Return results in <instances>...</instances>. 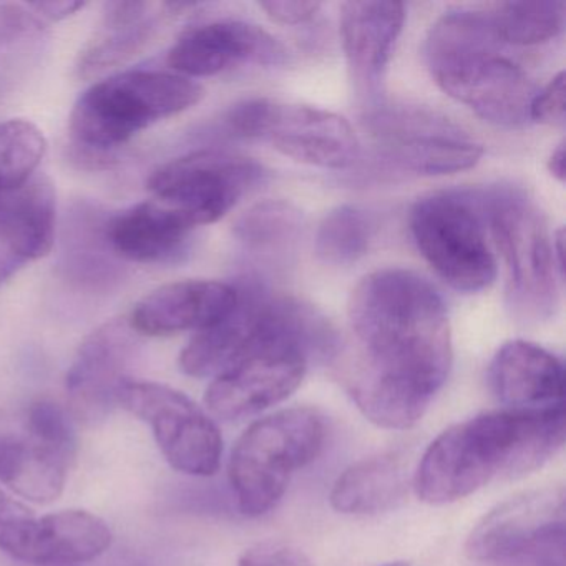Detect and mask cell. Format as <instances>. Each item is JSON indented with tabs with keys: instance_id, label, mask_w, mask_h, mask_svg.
<instances>
[{
	"instance_id": "cell-1",
	"label": "cell",
	"mask_w": 566,
	"mask_h": 566,
	"mask_svg": "<svg viewBox=\"0 0 566 566\" xmlns=\"http://www.w3.org/2000/svg\"><path fill=\"white\" fill-rule=\"evenodd\" d=\"M347 314L356 346L344 373L347 392L376 426L410 429L452 367L442 296L420 274L386 268L357 283Z\"/></svg>"
},
{
	"instance_id": "cell-2",
	"label": "cell",
	"mask_w": 566,
	"mask_h": 566,
	"mask_svg": "<svg viewBox=\"0 0 566 566\" xmlns=\"http://www.w3.org/2000/svg\"><path fill=\"white\" fill-rule=\"evenodd\" d=\"M565 442V406L496 410L443 430L420 459L413 489L422 502L447 505L496 476L518 479L548 462Z\"/></svg>"
},
{
	"instance_id": "cell-3",
	"label": "cell",
	"mask_w": 566,
	"mask_h": 566,
	"mask_svg": "<svg viewBox=\"0 0 566 566\" xmlns=\"http://www.w3.org/2000/svg\"><path fill=\"white\" fill-rule=\"evenodd\" d=\"M492 12H446L430 28L423 57L433 82L480 118L500 127L528 120L535 87L506 57Z\"/></svg>"
},
{
	"instance_id": "cell-4",
	"label": "cell",
	"mask_w": 566,
	"mask_h": 566,
	"mask_svg": "<svg viewBox=\"0 0 566 566\" xmlns=\"http://www.w3.org/2000/svg\"><path fill=\"white\" fill-rule=\"evenodd\" d=\"M203 94L197 82L167 72L130 71L97 82L71 114L78 160H108L142 132L197 105Z\"/></svg>"
},
{
	"instance_id": "cell-5",
	"label": "cell",
	"mask_w": 566,
	"mask_h": 566,
	"mask_svg": "<svg viewBox=\"0 0 566 566\" xmlns=\"http://www.w3.org/2000/svg\"><path fill=\"white\" fill-rule=\"evenodd\" d=\"M326 427L311 407H291L251 423L231 450V489L241 513L266 515L280 503L297 470L323 449Z\"/></svg>"
},
{
	"instance_id": "cell-6",
	"label": "cell",
	"mask_w": 566,
	"mask_h": 566,
	"mask_svg": "<svg viewBox=\"0 0 566 566\" xmlns=\"http://www.w3.org/2000/svg\"><path fill=\"white\" fill-rule=\"evenodd\" d=\"M485 224L505 263L510 307L526 319H545L558 306V280L545 214L528 193L495 187L479 195Z\"/></svg>"
},
{
	"instance_id": "cell-7",
	"label": "cell",
	"mask_w": 566,
	"mask_h": 566,
	"mask_svg": "<svg viewBox=\"0 0 566 566\" xmlns=\"http://www.w3.org/2000/svg\"><path fill=\"white\" fill-rule=\"evenodd\" d=\"M409 224L423 260L453 290L479 293L495 281L496 260L486 243L479 195H430L413 205Z\"/></svg>"
},
{
	"instance_id": "cell-8",
	"label": "cell",
	"mask_w": 566,
	"mask_h": 566,
	"mask_svg": "<svg viewBox=\"0 0 566 566\" xmlns=\"http://www.w3.org/2000/svg\"><path fill=\"white\" fill-rule=\"evenodd\" d=\"M75 452L74 423L57 403L39 400L0 416V482L22 499H59Z\"/></svg>"
},
{
	"instance_id": "cell-9",
	"label": "cell",
	"mask_w": 566,
	"mask_h": 566,
	"mask_svg": "<svg viewBox=\"0 0 566 566\" xmlns=\"http://www.w3.org/2000/svg\"><path fill=\"white\" fill-rule=\"evenodd\" d=\"M264 177L266 171L253 158L205 148L161 165L151 174L148 188L158 203L184 214L197 228L221 220Z\"/></svg>"
},
{
	"instance_id": "cell-10",
	"label": "cell",
	"mask_w": 566,
	"mask_h": 566,
	"mask_svg": "<svg viewBox=\"0 0 566 566\" xmlns=\"http://www.w3.org/2000/svg\"><path fill=\"white\" fill-rule=\"evenodd\" d=\"M565 490L546 486L520 493L483 516L470 533L465 553L475 562L533 555L543 566H563Z\"/></svg>"
},
{
	"instance_id": "cell-11",
	"label": "cell",
	"mask_w": 566,
	"mask_h": 566,
	"mask_svg": "<svg viewBox=\"0 0 566 566\" xmlns=\"http://www.w3.org/2000/svg\"><path fill=\"white\" fill-rule=\"evenodd\" d=\"M118 406L147 422L165 459L178 472L211 476L223 455L220 429L190 397L165 384L127 380Z\"/></svg>"
},
{
	"instance_id": "cell-12",
	"label": "cell",
	"mask_w": 566,
	"mask_h": 566,
	"mask_svg": "<svg viewBox=\"0 0 566 566\" xmlns=\"http://www.w3.org/2000/svg\"><path fill=\"white\" fill-rule=\"evenodd\" d=\"M369 124L387 164L422 177L460 174L479 164L482 145L436 115L379 107Z\"/></svg>"
},
{
	"instance_id": "cell-13",
	"label": "cell",
	"mask_w": 566,
	"mask_h": 566,
	"mask_svg": "<svg viewBox=\"0 0 566 566\" xmlns=\"http://www.w3.org/2000/svg\"><path fill=\"white\" fill-rule=\"evenodd\" d=\"M137 347L138 334L128 317L105 323L82 343L65 380L74 417L95 423L118 406Z\"/></svg>"
},
{
	"instance_id": "cell-14",
	"label": "cell",
	"mask_w": 566,
	"mask_h": 566,
	"mask_svg": "<svg viewBox=\"0 0 566 566\" xmlns=\"http://www.w3.org/2000/svg\"><path fill=\"white\" fill-rule=\"evenodd\" d=\"M406 22V6L386 0L346 2L340 42L350 84L367 114L382 107L384 78Z\"/></svg>"
},
{
	"instance_id": "cell-15",
	"label": "cell",
	"mask_w": 566,
	"mask_h": 566,
	"mask_svg": "<svg viewBox=\"0 0 566 566\" xmlns=\"http://www.w3.org/2000/svg\"><path fill=\"white\" fill-rule=\"evenodd\" d=\"M258 140L291 160L324 170L349 168L359 155V140L346 118L306 105L266 101Z\"/></svg>"
},
{
	"instance_id": "cell-16",
	"label": "cell",
	"mask_w": 566,
	"mask_h": 566,
	"mask_svg": "<svg viewBox=\"0 0 566 566\" xmlns=\"http://www.w3.org/2000/svg\"><path fill=\"white\" fill-rule=\"evenodd\" d=\"M281 42L258 25L217 21L185 32L167 55V64L181 77H213L240 64L276 67L286 62Z\"/></svg>"
},
{
	"instance_id": "cell-17",
	"label": "cell",
	"mask_w": 566,
	"mask_h": 566,
	"mask_svg": "<svg viewBox=\"0 0 566 566\" xmlns=\"http://www.w3.org/2000/svg\"><path fill=\"white\" fill-rule=\"evenodd\" d=\"M57 227L52 181L34 175L18 190L0 197V290L29 264L51 253Z\"/></svg>"
},
{
	"instance_id": "cell-18",
	"label": "cell",
	"mask_w": 566,
	"mask_h": 566,
	"mask_svg": "<svg viewBox=\"0 0 566 566\" xmlns=\"http://www.w3.org/2000/svg\"><path fill=\"white\" fill-rule=\"evenodd\" d=\"M237 300V290L231 284L178 281L147 294L132 311L128 321L138 336L167 337L185 331L198 333L223 319Z\"/></svg>"
},
{
	"instance_id": "cell-19",
	"label": "cell",
	"mask_w": 566,
	"mask_h": 566,
	"mask_svg": "<svg viewBox=\"0 0 566 566\" xmlns=\"http://www.w3.org/2000/svg\"><path fill=\"white\" fill-rule=\"evenodd\" d=\"M195 227L178 211L144 201L105 220V240L118 260L137 264L175 263L187 253Z\"/></svg>"
},
{
	"instance_id": "cell-20",
	"label": "cell",
	"mask_w": 566,
	"mask_h": 566,
	"mask_svg": "<svg viewBox=\"0 0 566 566\" xmlns=\"http://www.w3.org/2000/svg\"><path fill=\"white\" fill-rule=\"evenodd\" d=\"M493 396L512 410L562 406L565 369L562 360L526 340L503 344L489 367Z\"/></svg>"
},
{
	"instance_id": "cell-21",
	"label": "cell",
	"mask_w": 566,
	"mask_h": 566,
	"mask_svg": "<svg viewBox=\"0 0 566 566\" xmlns=\"http://www.w3.org/2000/svg\"><path fill=\"white\" fill-rule=\"evenodd\" d=\"M237 290L233 310L207 329L198 331L181 350L180 367L187 376L218 377L233 366L254 339L258 314L266 300L268 291L256 280H244Z\"/></svg>"
},
{
	"instance_id": "cell-22",
	"label": "cell",
	"mask_w": 566,
	"mask_h": 566,
	"mask_svg": "<svg viewBox=\"0 0 566 566\" xmlns=\"http://www.w3.org/2000/svg\"><path fill=\"white\" fill-rule=\"evenodd\" d=\"M165 4L117 0L107 2L102 11L101 29L78 55L77 75L92 78L124 65L145 51L155 38Z\"/></svg>"
},
{
	"instance_id": "cell-23",
	"label": "cell",
	"mask_w": 566,
	"mask_h": 566,
	"mask_svg": "<svg viewBox=\"0 0 566 566\" xmlns=\"http://www.w3.org/2000/svg\"><path fill=\"white\" fill-rule=\"evenodd\" d=\"M409 470L397 453H379L353 463L331 490V505L346 515H376L402 502Z\"/></svg>"
},
{
	"instance_id": "cell-24",
	"label": "cell",
	"mask_w": 566,
	"mask_h": 566,
	"mask_svg": "<svg viewBox=\"0 0 566 566\" xmlns=\"http://www.w3.org/2000/svg\"><path fill=\"white\" fill-rule=\"evenodd\" d=\"M111 545V528L101 516L85 510H62L39 518L32 565H81L104 555Z\"/></svg>"
},
{
	"instance_id": "cell-25",
	"label": "cell",
	"mask_w": 566,
	"mask_h": 566,
	"mask_svg": "<svg viewBox=\"0 0 566 566\" xmlns=\"http://www.w3.org/2000/svg\"><path fill=\"white\" fill-rule=\"evenodd\" d=\"M301 228L303 214L294 205L268 200L238 218L234 237L251 253H283L300 238Z\"/></svg>"
},
{
	"instance_id": "cell-26",
	"label": "cell",
	"mask_w": 566,
	"mask_h": 566,
	"mask_svg": "<svg viewBox=\"0 0 566 566\" xmlns=\"http://www.w3.org/2000/svg\"><path fill=\"white\" fill-rule=\"evenodd\" d=\"M565 2H505L492 12L496 35L505 45L528 48L558 38L565 28Z\"/></svg>"
},
{
	"instance_id": "cell-27",
	"label": "cell",
	"mask_w": 566,
	"mask_h": 566,
	"mask_svg": "<svg viewBox=\"0 0 566 566\" xmlns=\"http://www.w3.org/2000/svg\"><path fill=\"white\" fill-rule=\"evenodd\" d=\"M75 220L74 238L71 250L65 251V271L67 276L78 284H107L120 277V271L112 263L114 254L105 240V220L94 214L95 211L84 210Z\"/></svg>"
},
{
	"instance_id": "cell-28",
	"label": "cell",
	"mask_w": 566,
	"mask_h": 566,
	"mask_svg": "<svg viewBox=\"0 0 566 566\" xmlns=\"http://www.w3.org/2000/svg\"><path fill=\"white\" fill-rule=\"evenodd\" d=\"M373 234V220L366 211L354 205H340L317 228V256L334 266L356 263L369 251Z\"/></svg>"
},
{
	"instance_id": "cell-29",
	"label": "cell",
	"mask_w": 566,
	"mask_h": 566,
	"mask_svg": "<svg viewBox=\"0 0 566 566\" xmlns=\"http://www.w3.org/2000/svg\"><path fill=\"white\" fill-rule=\"evenodd\" d=\"M45 150L44 134L32 122H0V197L34 177Z\"/></svg>"
},
{
	"instance_id": "cell-30",
	"label": "cell",
	"mask_w": 566,
	"mask_h": 566,
	"mask_svg": "<svg viewBox=\"0 0 566 566\" xmlns=\"http://www.w3.org/2000/svg\"><path fill=\"white\" fill-rule=\"evenodd\" d=\"M39 518L28 506L0 490V549L32 563L38 542Z\"/></svg>"
},
{
	"instance_id": "cell-31",
	"label": "cell",
	"mask_w": 566,
	"mask_h": 566,
	"mask_svg": "<svg viewBox=\"0 0 566 566\" xmlns=\"http://www.w3.org/2000/svg\"><path fill=\"white\" fill-rule=\"evenodd\" d=\"M565 72H559L543 91L536 92L530 104L528 120L546 127L565 125Z\"/></svg>"
},
{
	"instance_id": "cell-32",
	"label": "cell",
	"mask_w": 566,
	"mask_h": 566,
	"mask_svg": "<svg viewBox=\"0 0 566 566\" xmlns=\"http://www.w3.org/2000/svg\"><path fill=\"white\" fill-rule=\"evenodd\" d=\"M238 566H314L296 546L284 542H263L247 549Z\"/></svg>"
},
{
	"instance_id": "cell-33",
	"label": "cell",
	"mask_w": 566,
	"mask_h": 566,
	"mask_svg": "<svg viewBox=\"0 0 566 566\" xmlns=\"http://www.w3.org/2000/svg\"><path fill=\"white\" fill-rule=\"evenodd\" d=\"M41 31V19L31 9L19 4L0 6V45Z\"/></svg>"
},
{
	"instance_id": "cell-34",
	"label": "cell",
	"mask_w": 566,
	"mask_h": 566,
	"mask_svg": "<svg viewBox=\"0 0 566 566\" xmlns=\"http://www.w3.org/2000/svg\"><path fill=\"white\" fill-rule=\"evenodd\" d=\"M260 9L266 12L274 24L300 25L314 19L319 12L321 4L311 0H270L260 2Z\"/></svg>"
},
{
	"instance_id": "cell-35",
	"label": "cell",
	"mask_w": 566,
	"mask_h": 566,
	"mask_svg": "<svg viewBox=\"0 0 566 566\" xmlns=\"http://www.w3.org/2000/svg\"><path fill=\"white\" fill-rule=\"evenodd\" d=\"M35 14L41 15L42 19L48 21H62V19L71 18L75 12L81 11L85 8L84 2H71V0H64V2H38V4H29Z\"/></svg>"
},
{
	"instance_id": "cell-36",
	"label": "cell",
	"mask_w": 566,
	"mask_h": 566,
	"mask_svg": "<svg viewBox=\"0 0 566 566\" xmlns=\"http://www.w3.org/2000/svg\"><path fill=\"white\" fill-rule=\"evenodd\" d=\"M548 171L558 181H565L566 178V155L565 144H559L556 150L553 151L552 157L548 160Z\"/></svg>"
},
{
	"instance_id": "cell-37",
	"label": "cell",
	"mask_w": 566,
	"mask_h": 566,
	"mask_svg": "<svg viewBox=\"0 0 566 566\" xmlns=\"http://www.w3.org/2000/svg\"><path fill=\"white\" fill-rule=\"evenodd\" d=\"M384 566H409V563L406 562H394V563H387V565Z\"/></svg>"
}]
</instances>
